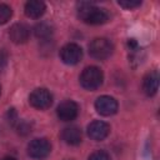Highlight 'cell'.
Wrapping results in <instances>:
<instances>
[{
  "label": "cell",
  "instance_id": "d6986e66",
  "mask_svg": "<svg viewBox=\"0 0 160 160\" xmlns=\"http://www.w3.org/2000/svg\"><path fill=\"white\" fill-rule=\"evenodd\" d=\"M0 91H1V88H0Z\"/></svg>",
  "mask_w": 160,
  "mask_h": 160
},
{
  "label": "cell",
  "instance_id": "30bf717a",
  "mask_svg": "<svg viewBox=\"0 0 160 160\" xmlns=\"http://www.w3.org/2000/svg\"><path fill=\"white\" fill-rule=\"evenodd\" d=\"M29 35H30V30L25 24H20V22L14 24L9 30L10 40L12 42H15V44L26 42L28 39H29Z\"/></svg>",
  "mask_w": 160,
  "mask_h": 160
},
{
  "label": "cell",
  "instance_id": "e0dca14e",
  "mask_svg": "<svg viewBox=\"0 0 160 160\" xmlns=\"http://www.w3.org/2000/svg\"><path fill=\"white\" fill-rule=\"evenodd\" d=\"M120 6L125 8V9H134L141 5V1H135V0H121L118 2Z\"/></svg>",
  "mask_w": 160,
  "mask_h": 160
},
{
  "label": "cell",
  "instance_id": "52a82bcc",
  "mask_svg": "<svg viewBox=\"0 0 160 160\" xmlns=\"http://www.w3.org/2000/svg\"><path fill=\"white\" fill-rule=\"evenodd\" d=\"M95 109L102 116H111L118 111V101L112 96L102 95L96 99Z\"/></svg>",
  "mask_w": 160,
  "mask_h": 160
},
{
  "label": "cell",
  "instance_id": "ba28073f",
  "mask_svg": "<svg viewBox=\"0 0 160 160\" xmlns=\"http://www.w3.org/2000/svg\"><path fill=\"white\" fill-rule=\"evenodd\" d=\"M78 112H79V106L72 100L62 101L56 109L58 118L61 121H71V120H74L78 116Z\"/></svg>",
  "mask_w": 160,
  "mask_h": 160
},
{
  "label": "cell",
  "instance_id": "9c48e42d",
  "mask_svg": "<svg viewBox=\"0 0 160 160\" xmlns=\"http://www.w3.org/2000/svg\"><path fill=\"white\" fill-rule=\"evenodd\" d=\"M110 132V126L105 121L95 120L88 125V135L90 139L95 141H101L104 140Z\"/></svg>",
  "mask_w": 160,
  "mask_h": 160
},
{
  "label": "cell",
  "instance_id": "4fadbf2b",
  "mask_svg": "<svg viewBox=\"0 0 160 160\" xmlns=\"http://www.w3.org/2000/svg\"><path fill=\"white\" fill-rule=\"evenodd\" d=\"M45 4L40 0H30L25 4V14L31 19H38L45 12Z\"/></svg>",
  "mask_w": 160,
  "mask_h": 160
},
{
  "label": "cell",
  "instance_id": "ac0fdd59",
  "mask_svg": "<svg viewBox=\"0 0 160 160\" xmlns=\"http://www.w3.org/2000/svg\"><path fill=\"white\" fill-rule=\"evenodd\" d=\"M1 160H15V159L11 158V156H6V158H4V159H1Z\"/></svg>",
  "mask_w": 160,
  "mask_h": 160
},
{
  "label": "cell",
  "instance_id": "6da1fadb",
  "mask_svg": "<svg viewBox=\"0 0 160 160\" xmlns=\"http://www.w3.org/2000/svg\"><path fill=\"white\" fill-rule=\"evenodd\" d=\"M78 14L80 20L90 25H100L109 20V14L105 9L95 6L90 2H80Z\"/></svg>",
  "mask_w": 160,
  "mask_h": 160
},
{
  "label": "cell",
  "instance_id": "3957f363",
  "mask_svg": "<svg viewBox=\"0 0 160 160\" xmlns=\"http://www.w3.org/2000/svg\"><path fill=\"white\" fill-rule=\"evenodd\" d=\"M114 46L105 38H96L89 44V54L98 60H105L112 54Z\"/></svg>",
  "mask_w": 160,
  "mask_h": 160
},
{
  "label": "cell",
  "instance_id": "5b68a950",
  "mask_svg": "<svg viewBox=\"0 0 160 160\" xmlns=\"http://www.w3.org/2000/svg\"><path fill=\"white\" fill-rule=\"evenodd\" d=\"M50 151H51V145L44 138H38L31 140L28 146V154L30 155V158L35 160L45 159L50 154Z\"/></svg>",
  "mask_w": 160,
  "mask_h": 160
},
{
  "label": "cell",
  "instance_id": "8992f818",
  "mask_svg": "<svg viewBox=\"0 0 160 160\" xmlns=\"http://www.w3.org/2000/svg\"><path fill=\"white\" fill-rule=\"evenodd\" d=\"M82 58V50L78 44L70 42L61 48L60 50V59L66 65H75Z\"/></svg>",
  "mask_w": 160,
  "mask_h": 160
},
{
  "label": "cell",
  "instance_id": "9a60e30c",
  "mask_svg": "<svg viewBox=\"0 0 160 160\" xmlns=\"http://www.w3.org/2000/svg\"><path fill=\"white\" fill-rule=\"evenodd\" d=\"M12 15V10L6 4H0V25L8 22Z\"/></svg>",
  "mask_w": 160,
  "mask_h": 160
},
{
  "label": "cell",
  "instance_id": "277c9868",
  "mask_svg": "<svg viewBox=\"0 0 160 160\" xmlns=\"http://www.w3.org/2000/svg\"><path fill=\"white\" fill-rule=\"evenodd\" d=\"M29 102H30V105L32 108H35L38 110H45V109L51 106V104H52V95L50 94L49 90H46L44 88H39V89H35L30 94Z\"/></svg>",
  "mask_w": 160,
  "mask_h": 160
},
{
  "label": "cell",
  "instance_id": "2e32d148",
  "mask_svg": "<svg viewBox=\"0 0 160 160\" xmlns=\"http://www.w3.org/2000/svg\"><path fill=\"white\" fill-rule=\"evenodd\" d=\"M89 160H110V156H109V154L106 151L98 150V151H94L89 156Z\"/></svg>",
  "mask_w": 160,
  "mask_h": 160
},
{
  "label": "cell",
  "instance_id": "8fae6325",
  "mask_svg": "<svg viewBox=\"0 0 160 160\" xmlns=\"http://www.w3.org/2000/svg\"><path fill=\"white\" fill-rule=\"evenodd\" d=\"M159 89V72L152 70L142 79V90L148 96H154Z\"/></svg>",
  "mask_w": 160,
  "mask_h": 160
},
{
  "label": "cell",
  "instance_id": "7a4b0ae2",
  "mask_svg": "<svg viewBox=\"0 0 160 160\" xmlns=\"http://www.w3.org/2000/svg\"><path fill=\"white\" fill-rule=\"evenodd\" d=\"M104 74L98 66H88L80 75V84L86 90H96L101 86Z\"/></svg>",
  "mask_w": 160,
  "mask_h": 160
},
{
  "label": "cell",
  "instance_id": "7c38bea8",
  "mask_svg": "<svg viewBox=\"0 0 160 160\" xmlns=\"http://www.w3.org/2000/svg\"><path fill=\"white\" fill-rule=\"evenodd\" d=\"M81 130L78 126H68L61 132V139L68 145H78L81 142Z\"/></svg>",
  "mask_w": 160,
  "mask_h": 160
},
{
  "label": "cell",
  "instance_id": "5bb4252c",
  "mask_svg": "<svg viewBox=\"0 0 160 160\" xmlns=\"http://www.w3.org/2000/svg\"><path fill=\"white\" fill-rule=\"evenodd\" d=\"M51 34H52V29L46 22H40L35 26V35L39 39H48L51 36Z\"/></svg>",
  "mask_w": 160,
  "mask_h": 160
}]
</instances>
